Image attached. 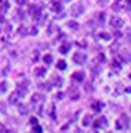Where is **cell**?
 Returning <instances> with one entry per match:
<instances>
[{"mask_svg": "<svg viewBox=\"0 0 131 133\" xmlns=\"http://www.w3.org/2000/svg\"><path fill=\"white\" fill-rule=\"evenodd\" d=\"M37 76H43L45 72H46V69L45 68H39V69H37Z\"/></svg>", "mask_w": 131, "mask_h": 133, "instance_id": "cell-16", "label": "cell"}, {"mask_svg": "<svg viewBox=\"0 0 131 133\" xmlns=\"http://www.w3.org/2000/svg\"><path fill=\"white\" fill-rule=\"evenodd\" d=\"M18 32H19V35H25V33H26V29H25V26H20L19 30H18Z\"/></svg>", "mask_w": 131, "mask_h": 133, "instance_id": "cell-21", "label": "cell"}, {"mask_svg": "<svg viewBox=\"0 0 131 133\" xmlns=\"http://www.w3.org/2000/svg\"><path fill=\"white\" fill-rule=\"evenodd\" d=\"M84 77H85V75H84V72H83V71H78V72H74V74H73V78L76 81H78V82L83 81V80H84Z\"/></svg>", "mask_w": 131, "mask_h": 133, "instance_id": "cell-7", "label": "cell"}, {"mask_svg": "<svg viewBox=\"0 0 131 133\" xmlns=\"http://www.w3.org/2000/svg\"><path fill=\"white\" fill-rule=\"evenodd\" d=\"M70 97L72 100H78L79 99V91L77 88H71V93H70Z\"/></svg>", "mask_w": 131, "mask_h": 133, "instance_id": "cell-5", "label": "cell"}, {"mask_svg": "<svg viewBox=\"0 0 131 133\" xmlns=\"http://www.w3.org/2000/svg\"><path fill=\"white\" fill-rule=\"evenodd\" d=\"M7 8H8V3H7V1H4V3H3V11L6 12V11H7Z\"/></svg>", "mask_w": 131, "mask_h": 133, "instance_id": "cell-23", "label": "cell"}, {"mask_svg": "<svg viewBox=\"0 0 131 133\" xmlns=\"http://www.w3.org/2000/svg\"><path fill=\"white\" fill-rule=\"evenodd\" d=\"M122 58H123V61H124V62H129V61H130V59H131L130 55H125V56L123 55V57H122Z\"/></svg>", "mask_w": 131, "mask_h": 133, "instance_id": "cell-26", "label": "cell"}, {"mask_svg": "<svg viewBox=\"0 0 131 133\" xmlns=\"http://www.w3.org/2000/svg\"><path fill=\"white\" fill-rule=\"evenodd\" d=\"M73 61L76 62L77 64H83L85 61H86V55H84V54H74L73 56Z\"/></svg>", "mask_w": 131, "mask_h": 133, "instance_id": "cell-2", "label": "cell"}, {"mask_svg": "<svg viewBox=\"0 0 131 133\" xmlns=\"http://www.w3.org/2000/svg\"><path fill=\"white\" fill-rule=\"evenodd\" d=\"M10 30L12 31V25H7V29H6V31H7V32H8V31H10Z\"/></svg>", "mask_w": 131, "mask_h": 133, "instance_id": "cell-30", "label": "cell"}, {"mask_svg": "<svg viewBox=\"0 0 131 133\" xmlns=\"http://www.w3.org/2000/svg\"><path fill=\"white\" fill-rule=\"evenodd\" d=\"M0 23H4V16L0 14Z\"/></svg>", "mask_w": 131, "mask_h": 133, "instance_id": "cell-32", "label": "cell"}, {"mask_svg": "<svg viewBox=\"0 0 131 133\" xmlns=\"http://www.w3.org/2000/svg\"><path fill=\"white\" fill-rule=\"evenodd\" d=\"M43 95L39 94V93H36V94L32 95V102L33 103H39V101H43Z\"/></svg>", "mask_w": 131, "mask_h": 133, "instance_id": "cell-6", "label": "cell"}, {"mask_svg": "<svg viewBox=\"0 0 131 133\" xmlns=\"http://www.w3.org/2000/svg\"><path fill=\"white\" fill-rule=\"evenodd\" d=\"M63 97H64L63 93H59V99H63Z\"/></svg>", "mask_w": 131, "mask_h": 133, "instance_id": "cell-35", "label": "cell"}, {"mask_svg": "<svg viewBox=\"0 0 131 133\" xmlns=\"http://www.w3.org/2000/svg\"><path fill=\"white\" fill-rule=\"evenodd\" d=\"M53 11L55 12H60L61 11V5L59 3H55L53 4Z\"/></svg>", "mask_w": 131, "mask_h": 133, "instance_id": "cell-14", "label": "cell"}, {"mask_svg": "<svg viewBox=\"0 0 131 133\" xmlns=\"http://www.w3.org/2000/svg\"><path fill=\"white\" fill-rule=\"evenodd\" d=\"M6 89H7V86H6V82L0 83V91L3 93V91H5Z\"/></svg>", "mask_w": 131, "mask_h": 133, "instance_id": "cell-19", "label": "cell"}, {"mask_svg": "<svg viewBox=\"0 0 131 133\" xmlns=\"http://www.w3.org/2000/svg\"><path fill=\"white\" fill-rule=\"evenodd\" d=\"M129 41H130V43H131V35L129 36Z\"/></svg>", "mask_w": 131, "mask_h": 133, "instance_id": "cell-36", "label": "cell"}, {"mask_svg": "<svg viewBox=\"0 0 131 133\" xmlns=\"http://www.w3.org/2000/svg\"><path fill=\"white\" fill-rule=\"evenodd\" d=\"M31 124H32V125H37V119H36V118H32V119H31Z\"/></svg>", "mask_w": 131, "mask_h": 133, "instance_id": "cell-29", "label": "cell"}, {"mask_svg": "<svg viewBox=\"0 0 131 133\" xmlns=\"http://www.w3.org/2000/svg\"><path fill=\"white\" fill-rule=\"evenodd\" d=\"M112 64H113V66H116V68H118V66H119L117 62H115V61H113V63H112Z\"/></svg>", "mask_w": 131, "mask_h": 133, "instance_id": "cell-33", "label": "cell"}, {"mask_svg": "<svg viewBox=\"0 0 131 133\" xmlns=\"http://www.w3.org/2000/svg\"><path fill=\"white\" fill-rule=\"evenodd\" d=\"M19 94L18 93H12L11 96L8 97V101L12 103V105H16V103H18V100H19Z\"/></svg>", "mask_w": 131, "mask_h": 133, "instance_id": "cell-4", "label": "cell"}, {"mask_svg": "<svg viewBox=\"0 0 131 133\" xmlns=\"http://www.w3.org/2000/svg\"><path fill=\"white\" fill-rule=\"evenodd\" d=\"M28 32H30L31 35H36V33H37V28H36V26H32V28L30 29V31H28Z\"/></svg>", "mask_w": 131, "mask_h": 133, "instance_id": "cell-24", "label": "cell"}, {"mask_svg": "<svg viewBox=\"0 0 131 133\" xmlns=\"http://www.w3.org/2000/svg\"><path fill=\"white\" fill-rule=\"evenodd\" d=\"M67 1H70V0H67Z\"/></svg>", "mask_w": 131, "mask_h": 133, "instance_id": "cell-37", "label": "cell"}, {"mask_svg": "<svg viewBox=\"0 0 131 133\" xmlns=\"http://www.w3.org/2000/svg\"><path fill=\"white\" fill-rule=\"evenodd\" d=\"M98 121H99V124H101V126H104V125H106V118L102 116V118L98 120Z\"/></svg>", "mask_w": 131, "mask_h": 133, "instance_id": "cell-20", "label": "cell"}, {"mask_svg": "<svg viewBox=\"0 0 131 133\" xmlns=\"http://www.w3.org/2000/svg\"><path fill=\"white\" fill-rule=\"evenodd\" d=\"M83 12H84V6H83L82 4H77V5H74L73 7H72L71 16L72 17H79Z\"/></svg>", "mask_w": 131, "mask_h": 133, "instance_id": "cell-1", "label": "cell"}, {"mask_svg": "<svg viewBox=\"0 0 131 133\" xmlns=\"http://www.w3.org/2000/svg\"><path fill=\"white\" fill-rule=\"evenodd\" d=\"M33 131H36V132H41V131H43V128H41L40 126H37V125H34V127H33Z\"/></svg>", "mask_w": 131, "mask_h": 133, "instance_id": "cell-25", "label": "cell"}, {"mask_svg": "<svg viewBox=\"0 0 131 133\" xmlns=\"http://www.w3.org/2000/svg\"><path fill=\"white\" fill-rule=\"evenodd\" d=\"M60 52L61 54H66L68 51V50H70V44H64L63 46H60Z\"/></svg>", "mask_w": 131, "mask_h": 133, "instance_id": "cell-10", "label": "cell"}, {"mask_svg": "<svg viewBox=\"0 0 131 133\" xmlns=\"http://www.w3.org/2000/svg\"><path fill=\"white\" fill-rule=\"evenodd\" d=\"M128 7L129 10H131V0H128Z\"/></svg>", "mask_w": 131, "mask_h": 133, "instance_id": "cell-31", "label": "cell"}, {"mask_svg": "<svg viewBox=\"0 0 131 133\" xmlns=\"http://www.w3.org/2000/svg\"><path fill=\"white\" fill-rule=\"evenodd\" d=\"M57 68L59 70H64L66 68V63L64 61H59V62H58V64H57Z\"/></svg>", "mask_w": 131, "mask_h": 133, "instance_id": "cell-13", "label": "cell"}, {"mask_svg": "<svg viewBox=\"0 0 131 133\" xmlns=\"http://www.w3.org/2000/svg\"><path fill=\"white\" fill-rule=\"evenodd\" d=\"M111 25L113 26V28H116V29H119V28H122V26L124 25V22H123L122 18L115 17V18H112L111 19Z\"/></svg>", "mask_w": 131, "mask_h": 133, "instance_id": "cell-3", "label": "cell"}, {"mask_svg": "<svg viewBox=\"0 0 131 133\" xmlns=\"http://www.w3.org/2000/svg\"><path fill=\"white\" fill-rule=\"evenodd\" d=\"M99 59H101V61H104V57H103V55H102V54L99 55Z\"/></svg>", "mask_w": 131, "mask_h": 133, "instance_id": "cell-34", "label": "cell"}, {"mask_svg": "<svg viewBox=\"0 0 131 133\" xmlns=\"http://www.w3.org/2000/svg\"><path fill=\"white\" fill-rule=\"evenodd\" d=\"M90 121H91V115H87L86 118H84V120H83V125H84V126H90Z\"/></svg>", "mask_w": 131, "mask_h": 133, "instance_id": "cell-15", "label": "cell"}, {"mask_svg": "<svg viewBox=\"0 0 131 133\" xmlns=\"http://www.w3.org/2000/svg\"><path fill=\"white\" fill-rule=\"evenodd\" d=\"M120 8H122V0H116L115 4L112 5V10L113 11H120Z\"/></svg>", "mask_w": 131, "mask_h": 133, "instance_id": "cell-8", "label": "cell"}, {"mask_svg": "<svg viewBox=\"0 0 131 133\" xmlns=\"http://www.w3.org/2000/svg\"><path fill=\"white\" fill-rule=\"evenodd\" d=\"M67 26L68 28H71V29H73V30H77V29L79 28V24H78L77 22H68Z\"/></svg>", "mask_w": 131, "mask_h": 133, "instance_id": "cell-9", "label": "cell"}, {"mask_svg": "<svg viewBox=\"0 0 131 133\" xmlns=\"http://www.w3.org/2000/svg\"><path fill=\"white\" fill-rule=\"evenodd\" d=\"M99 17H101V18H99V22H104V17H105V13H101V14H99Z\"/></svg>", "mask_w": 131, "mask_h": 133, "instance_id": "cell-28", "label": "cell"}, {"mask_svg": "<svg viewBox=\"0 0 131 133\" xmlns=\"http://www.w3.org/2000/svg\"><path fill=\"white\" fill-rule=\"evenodd\" d=\"M17 3L19 4L20 6H22V5H25V4H26V0H17Z\"/></svg>", "mask_w": 131, "mask_h": 133, "instance_id": "cell-27", "label": "cell"}, {"mask_svg": "<svg viewBox=\"0 0 131 133\" xmlns=\"http://www.w3.org/2000/svg\"><path fill=\"white\" fill-rule=\"evenodd\" d=\"M52 61H53V57H52L51 55H46L45 57H44V62L46 64H51Z\"/></svg>", "mask_w": 131, "mask_h": 133, "instance_id": "cell-12", "label": "cell"}, {"mask_svg": "<svg viewBox=\"0 0 131 133\" xmlns=\"http://www.w3.org/2000/svg\"><path fill=\"white\" fill-rule=\"evenodd\" d=\"M92 108L95 109V111L99 112V111H101V103H99V102H95V103L92 105Z\"/></svg>", "mask_w": 131, "mask_h": 133, "instance_id": "cell-17", "label": "cell"}, {"mask_svg": "<svg viewBox=\"0 0 131 133\" xmlns=\"http://www.w3.org/2000/svg\"><path fill=\"white\" fill-rule=\"evenodd\" d=\"M38 56H39V51H38V50H34V51L32 52V57H31V59H32L33 62L38 61V58H39Z\"/></svg>", "mask_w": 131, "mask_h": 133, "instance_id": "cell-11", "label": "cell"}, {"mask_svg": "<svg viewBox=\"0 0 131 133\" xmlns=\"http://www.w3.org/2000/svg\"><path fill=\"white\" fill-rule=\"evenodd\" d=\"M101 37H102V38H103V39H105V41H109V39H110V36H109V33H101Z\"/></svg>", "mask_w": 131, "mask_h": 133, "instance_id": "cell-22", "label": "cell"}, {"mask_svg": "<svg viewBox=\"0 0 131 133\" xmlns=\"http://www.w3.org/2000/svg\"><path fill=\"white\" fill-rule=\"evenodd\" d=\"M53 81H55V83H56L55 86H58V87H61V86H63V84H61V83H63V82H61V78H60V77H59V78H58V77H56Z\"/></svg>", "mask_w": 131, "mask_h": 133, "instance_id": "cell-18", "label": "cell"}]
</instances>
